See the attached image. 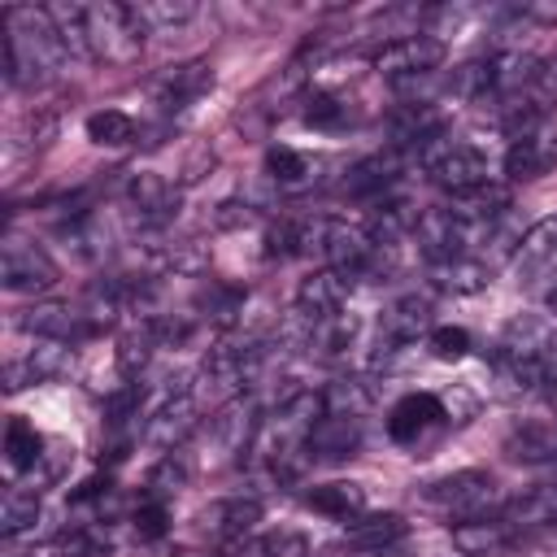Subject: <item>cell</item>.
Listing matches in <instances>:
<instances>
[{
	"instance_id": "6da1fadb",
	"label": "cell",
	"mask_w": 557,
	"mask_h": 557,
	"mask_svg": "<svg viewBox=\"0 0 557 557\" xmlns=\"http://www.w3.org/2000/svg\"><path fill=\"white\" fill-rule=\"evenodd\" d=\"M70 61V48L61 30L52 26L48 9L35 4H9L4 9V83L26 87L52 78Z\"/></svg>"
},
{
	"instance_id": "7a4b0ae2",
	"label": "cell",
	"mask_w": 557,
	"mask_h": 557,
	"mask_svg": "<svg viewBox=\"0 0 557 557\" xmlns=\"http://www.w3.org/2000/svg\"><path fill=\"white\" fill-rule=\"evenodd\" d=\"M144 35H148V26L135 4H117V0L83 4V48L91 61H104V65L139 61Z\"/></svg>"
},
{
	"instance_id": "3957f363",
	"label": "cell",
	"mask_w": 557,
	"mask_h": 557,
	"mask_svg": "<svg viewBox=\"0 0 557 557\" xmlns=\"http://www.w3.org/2000/svg\"><path fill=\"white\" fill-rule=\"evenodd\" d=\"M418 500L444 518H483L487 505L496 500V479L487 470H453V474H440L431 483L418 487Z\"/></svg>"
},
{
	"instance_id": "277c9868",
	"label": "cell",
	"mask_w": 557,
	"mask_h": 557,
	"mask_svg": "<svg viewBox=\"0 0 557 557\" xmlns=\"http://www.w3.org/2000/svg\"><path fill=\"white\" fill-rule=\"evenodd\" d=\"M440 61H444V39H435V35H400L374 52V70L387 83H396L400 91L431 78L440 70Z\"/></svg>"
},
{
	"instance_id": "5b68a950",
	"label": "cell",
	"mask_w": 557,
	"mask_h": 557,
	"mask_svg": "<svg viewBox=\"0 0 557 557\" xmlns=\"http://www.w3.org/2000/svg\"><path fill=\"white\" fill-rule=\"evenodd\" d=\"M422 165H426V174H431V183L435 187H444L453 200L457 196H470L474 187H483L487 183V157L474 148V144H435L426 157H422Z\"/></svg>"
},
{
	"instance_id": "8992f818",
	"label": "cell",
	"mask_w": 557,
	"mask_h": 557,
	"mask_svg": "<svg viewBox=\"0 0 557 557\" xmlns=\"http://www.w3.org/2000/svg\"><path fill=\"white\" fill-rule=\"evenodd\" d=\"M500 348L513 357H527L544 374V387L557 392V322L535 318V313H518V318H509Z\"/></svg>"
},
{
	"instance_id": "52a82bcc",
	"label": "cell",
	"mask_w": 557,
	"mask_h": 557,
	"mask_svg": "<svg viewBox=\"0 0 557 557\" xmlns=\"http://www.w3.org/2000/svg\"><path fill=\"white\" fill-rule=\"evenodd\" d=\"M57 278H61L57 261L35 239L4 235V244H0V283L9 292H48V287H57Z\"/></svg>"
},
{
	"instance_id": "ba28073f",
	"label": "cell",
	"mask_w": 557,
	"mask_h": 557,
	"mask_svg": "<svg viewBox=\"0 0 557 557\" xmlns=\"http://www.w3.org/2000/svg\"><path fill=\"white\" fill-rule=\"evenodd\" d=\"M387 139H392V152H413V157H426L440 139H444V113L431 104V100H405L387 113L383 122Z\"/></svg>"
},
{
	"instance_id": "9c48e42d",
	"label": "cell",
	"mask_w": 557,
	"mask_h": 557,
	"mask_svg": "<svg viewBox=\"0 0 557 557\" xmlns=\"http://www.w3.org/2000/svg\"><path fill=\"white\" fill-rule=\"evenodd\" d=\"M444 422H448L444 400L431 396V392H413V396H405V400L392 405V413H387V435H392L396 444H405V448H422L426 435H435Z\"/></svg>"
},
{
	"instance_id": "30bf717a",
	"label": "cell",
	"mask_w": 557,
	"mask_h": 557,
	"mask_svg": "<svg viewBox=\"0 0 557 557\" xmlns=\"http://www.w3.org/2000/svg\"><path fill=\"white\" fill-rule=\"evenodd\" d=\"M213 87V65L209 61H183V65H170L161 70L152 83H148V96L161 113H183L187 104H196L205 91Z\"/></svg>"
},
{
	"instance_id": "8fae6325",
	"label": "cell",
	"mask_w": 557,
	"mask_h": 557,
	"mask_svg": "<svg viewBox=\"0 0 557 557\" xmlns=\"http://www.w3.org/2000/svg\"><path fill=\"white\" fill-rule=\"evenodd\" d=\"M191 431H196V396H191L187 387H170V392L152 405V413H148V422H144V440H148L152 448L174 453Z\"/></svg>"
},
{
	"instance_id": "7c38bea8",
	"label": "cell",
	"mask_w": 557,
	"mask_h": 557,
	"mask_svg": "<svg viewBox=\"0 0 557 557\" xmlns=\"http://www.w3.org/2000/svg\"><path fill=\"white\" fill-rule=\"evenodd\" d=\"M431 326V300L426 296H400V300H392L383 313H379V361L383 357H392V352H400V348H409L422 331Z\"/></svg>"
},
{
	"instance_id": "4fadbf2b",
	"label": "cell",
	"mask_w": 557,
	"mask_h": 557,
	"mask_svg": "<svg viewBox=\"0 0 557 557\" xmlns=\"http://www.w3.org/2000/svg\"><path fill=\"white\" fill-rule=\"evenodd\" d=\"M126 205L139 218V226H165L178 213V187L152 170H135L126 183Z\"/></svg>"
},
{
	"instance_id": "5bb4252c",
	"label": "cell",
	"mask_w": 557,
	"mask_h": 557,
	"mask_svg": "<svg viewBox=\"0 0 557 557\" xmlns=\"http://www.w3.org/2000/svg\"><path fill=\"white\" fill-rule=\"evenodd\" d=\"M348 274H339V270H318V274H309V278H300V287H296V313L313 326V322H326V318H335V313H344V305H348Z\"/></svg>"
},
{
	"instance_id": "9a60e30c",
	"label": "cell",
	"mask_w": 557,
	"mask_h": 557,
	"mask_svg": "<svg viewBox=\"0 0 557 557\" xmlns=\"http://www.w3.org/2000/svg\"><path fill=\"white\" fill-rule=\"evenodd\" d=\"M553 161H557V131L540 122L535 131H527V135H518V139L509 144V152H505V174H509L513 183H531V178L548 174Z\"/></svg>"
},
{
	"instance_id": "2e32d148",
	"label": "cell",
	"mask_w": 557,
	"mask_h": 557,
	"mask_svg": "<svg viewBox=\"0 0 557 557\" xmlns=\"http://www.w3.org/2000/svg\"><path fill=\"white\" fill-rule=\"evenodd\" d=\"M522 531H513L505 518H466L453 527V544L466 553V557H509L518 548Z\"/></svg>"
},
{
	"instance_id": "e0dca14e",
	"label": "cell",
	"mask_w": 557,
	"mask_h": 557,
	"mask_svg": "<svg viewBox=\"0 0 557 557\" xmlns=\"http://www.w3.org/2000/svg\"><path fill=\"white\" fill-rule=\"evenodd\" d=\"M557 270V218H540L513 248V274L518 283H540Z\"/></svg>"
},
{
	"instance_id": "ac0fdd59",
	"label": "cell",
	"mask_w": 557,
	"mask_h": 557,
	"mask_svg": "<svg viewBox=\"0 0 557 557\" xmlns=\"http://www.w3.org/2000/svg\"><path fill=\"white\" fill-rule=\"evenodd\" d=\"M17 326H22V331H30L35 339H57V344H74V339L91 335V326H87L83 309H78V305H57V300L22 309Z\"/></svg>"
},
{
	"instance_id": "d6986e66",
	"label": "cell",
	"mask_w": 557,
	"mask_h": 557,
	"mask_svg": "<svg viewBox=\"0 0 557 557\" xmlns=\"http://www.w3.org/2000/svg\"><path fill=\"white\" fill-rule=\"evenodd\" d=\"M357 448H361V418H352V413H322L305 444V453L313 461H344Z\"/></svg>"
},
{
	"instance_id": "ffe728a7",
	"label": "cell",
	"mask_w": 557,
	"mask_h": 557,
	"mask_svg": "<svg viewBox=\"0 0 557 557\" xmlns=\"http://www.w3.org/2000/svg\"><path fill=\"white\" fill-rule=\"evenodd\" d=\"M405 540V518L400 513H361L344 522V548L361 557H383Z\"/></svg>"
},
{
	"instance_id": "44dd1931",
	"label": "cell",
	"mask_w": 557,
	"mask_h": 557,
	"mask_svg": "<svg viewBox=\"0 0 557 557\" xmlns=\"http://www.w3.org/2000/svg\"><path fill=\"white\" fill-rule=\"evenodd\" d=\"M505 453L522 466H548L557 461V418H522L505 435Z\"/></svg>"
},
{
	"instance_id": "7402d4cb",
	"label": "cell",
	"mask_w": 557,
	"mask_h": 557,
	"mask_svg": "<svg viewBox=\"0 0 557 557\" xmlns=\"http://www.w3.org/2000/svg\"><path fill=\"white\" fill-rule=\"evenodd\" d=\"M65 366H70V348L57 344V339H39L26 357H17V361L4 366V387H9V392H22V387H30V383H44V379L61 374Z\"/></svg>"
},
{
	"instance_id": "603a6c76",
	"label": "cell",
	"mask_w": 557,
	"mask_h": 557,
	"mask_svg": "<svg viewBox=\"0 0 557 557\" xmlns=\"http://www.w3.org/2000/svg\"><path fill=\"white\" fill-rule=\"evenodd\" d=\"M252 522H261V500L257 496H222L200 513L205 535L213 540H244V531H252Z\"/></svg>"
},
{
	"instance_id": "cb8c5ba5",
	"label": "cell",
	"mask_w": 557,
	"mask_h": 557,
	"mask_svg": "<svg viewBox=\"0 0 557 557\" xmlns=\"http://www.w3.org/2000/svg\"><path fill=\"white\" fill-rule=\"evenodd\" d=\"M305 505L322 518H335V522H352L366 513V487L361 483H348V479H335V483H318L305 492Z\"/></svg>"
},
{
	"instance_id": "d4e9b609",
	"label": "cell",
	"mask_w": 557,
	"mask_h": 557,
	"mask_svg": "<svg viewBox=\"0 0 557 557\" xmlns=\"http://www.w3.org/2000/svg\"><path fill=\"white\" fill-rule=\"evenodd\" d=\"M396 170H400V152H374V157L357 161V165L344 174V191H348V196H383V191L392 187Z\"/></svg>"
},
{
	"instance_id": "484cf974",
	"label": "cell",
	"mask_w": 557,
	"mask_h": 557,
	"mask_svg": "<svg viewBox=\"0 0 557 557\" xmlns=\"http://www.w3.org/2000/svg\"><path fill=\"white\" fill-rule=\"evenodd\" d=\"M309 553H313L309 535H300L292 527H278V531H265V535L231 544V557H309Z\"/></svg>"
},
{
	"instance_id": "4316f807",
	"label": "cell",
	"mask_w": 557,
	"mask_h": 557,
	"mask_svg": "<svg viewBox=\"0 0 557 557\" xmlns=\"http://www.w3.org/2000/svg\"><path fill=\"white\" fill-rule=\"evenodd\" d=\"M44 453H48V440L26 422V418H9V426H4V461H9V470H35V466H44Z\"/></svg>"
},
{
	"instance_id": "83f0119b",
	"label": "cell",
	"mask_w": 557,
	"mask_h": 557,
	"mask_svg": "<svg viewBox=\"0 0 557 557\" xmlns=\"http://www.w3.org/2000/svg\"><path fill=\"white\" fill-rule=\"evenodd\" d=\"M257 435V422H252V409L248 405H226L213 422H209V440H213V448L218 453H244L248 448V440Z\"/></svg>"
},
{
	"instance_id": "f1b7e54d",
	"label": "cell",
	"mask_w": 557,
	"mask_h": 557,
	"mask_svg": "<svg viewBox=\"0 0 557 557\" xmlns=\"http://www.w3.org/2000/svg\"><path fill=\"white\" fill-rule=\"evenodd\" d=\"M492 91H496V65H492V57L461 61L448 74V96H457V100H487Z\"/></svg>"
},
{
	"instance_id": "f546056e",
	"label": "cell",
	"mask_w": 557,
	"mask_h": 557,
	"mask_svg": "<svg viewBox=\"0 0 557 557\" xmlns=\"http://www.w3.org/2000/svg\"><path fill=\"white\" fill-rule=\"evenodd\" d=\"M265 170H270V178L278 183V187H292V191H300V187H309L318 174V165L305 157V152H296V148H287V144H274L270 152H265Z\"/></svg>"
},
{
	"instance_id": "4dcf8cb0",
	"label": "cell",
	"mask_w": 557,
	"mask_h": 557,
	"mask_svg": "<svg viewBox=\"0 0 557 557\" xmlns=\"http://www.w3.org/2000/svg\"><path fill=\"white\" fill-rule=\"evenodd\" d=\"M39 518V492L35 487H9L4 500H0V535L4 540H17L22 531H30Z\"/></svg>"
},
{
	"instance_id": "1f68e13d",
	"label": "cell",
	"mask_w": 557,
	"mask_h": 557,
	"mask_svg": "<svg viewBox=\"0 0 557 557\" xmlns=\"http://www.w3.org/2000/svg\"><path fill=\"white\" fill-rule=\"evenodd\" d=\"M431 274H435V287L457 292V296H470V292H483V287H487V270H483V261H474V257L435 261Z\"/></svg>"
},
{
	"instance_id": "d6a6232c",
	"label": "cell",
	"mask_w": 557,
	"mask_h": 557,
	"mask_svg": "<svg viewBox=\"0 0 557 557\" xmlns=\"http://www.w3.org/2000/svg\"><path fill=\"white\" fill-rule=\"evenodd\" d=\"M357 331H361V322H357L352 313H335V318H326V322H313L309 335H305V344L318 348L322 357H339L344 348H352Z\"/></svg>"
},
{
	"instance_id": "836d02e7",
	"label": "cell",
	"mask_w": 557,
	"mask_h": 557,
	"mask_svg": "<svg viewBox=\"0 0 557 557\" xmlns=\"http://www.w3.org/2000/svg\"><path fill=\"white\" fill-rule=\"evenodd\" d=\"M135 135H139V126H135V117L122 113V109H96V113L87 117V139L100 144V148H126Z\"/></svg>"
},
{
	"instance_id": "e575fe53",
	"label": "cell",
	"mask_w": 557,
	"mask_h": 557,
	"mask_svg": "<svg viewBox=\"0 0 557 557\" xmlns=\"http://www.w3.org/2000/svg\"><path fill=\"white\" fill-rule=\"evenodd\" d=\"M152 348H161V344H157V331H152V322H144V326L126 331V335L117 339V370H122L126 379H135V374L148 366Z\"/></svg>"
},
{
	"instance_id": "d590c367",
	"label": "cell",
	"mask_w": 557,
	"mask_h": 557,
	"mask_svg": "<svg viewBox=\"0 0 557 557\" xmlns=\"http://www.w3.org/2000/svg\"><path fill=\"white\" fill-rule=\"evenodd\" d=\"M139 9V17H144V26L148 30H174V26H187L200 9L191 4V0H148V4H135Z\"/></svg>"
},
{
	"instance_id": "8d00e7d4",
	"label": "cell",
	"mask_w": 557,
	"mask_h": 557,
	"mask_svg": "<svg viewBox=\"0 0 557 557\" xmlns=\"http://www.w3.org/2000/svg\"><path fill=\"white\" fill-rule=\"evenodd\" d=\"M322 400H326V413H352V418H361L374 396H370V387L361 379H339V383H331L322 392Z\"/></svg>"
},
{
	"instance_id": "74e56055",
	"label": "cell",
	"mask_w": 557,
	"mask_h": 557,
	"mask_svg": "<svg viewBox=\"0 0 557 557\" xmlns=\"http://www.w3.org/2000/svg\"><path fill=\"white\" fill-rule=\"evenodd\" d=\"M200 309L209 313V318H218V322H231L239 309H244V296L235 292V287H226V283H205L200 287Z\"/></svg>"
},
{
	"instance_id": "f35d334b",
	"label": "cell",
	"mask_w": 557,
	"mask_h": 557,
	"mask_svg": "<svg viewBox=\"0 0 557 557\" xmlns=\"http://www.w3.org/2000/svg\"><path fill=\"white\" fill-rule=\"evenodd\" d=\"M305 126H313V131H339L344 126V104L331 91H313L305 100Z\"/></svg>"
},
{
	"instance_id": "ab89813d",
	"label": "cell",
	"mask_w": 557,
	"mask_h": 557,
	"mask_svg": "<svg viewBox=\"0 0 557 557\" xmlns=\"http://www.w3.org/2000/svg\"><path fill=\"white\" fill-rule=\"evenodd\" d=\"M187 479H191L187 457H183V453H170V457L148 474V487H152V496H161V500H165V496H170V492H178Z\"/></svg>"
},
{
	"instance_id": "60d3db41",
	"label": "cell",
	"mask_w": 557,
	"mask_h": 557,
	"mask_svg": "<svg viewBox=\"0 0 557 557\" xmlns=\"http://www.w3.org/2000/svg\"><path fill=\"white\" fill-rule=\"evenodd\" d=\"M426 348H431L435 361H461L470 352V335L461 326H435L431 339H426Z\"/></svg>"
},
{
	"instance_id": "b9f144b4",
	"label": "cell",
	"mask_w": 557,
	"mask_h": 557,
	"mask_svg": "<svg viewBox=\"0 0 557 557\" xmlns=\"http://www.w3.org/2000/svg\"><path fill=\"white\" fill-rule=\"evenodd\" d=\"M165 522H170L165 500L148 492V496L135 505V531H139V540H161V535H165Z\"/></svg>"
},
{
	"instance_id": "7bdbcfd3",
	"label": "cell",
	"mask_w": 557,
	"mask_h": 557,
	"mask_svg": "<svg viewBox=\"0 0 557 557\" xmlns=\"http://www.w3.org/2000/svg\"><path fill=\"white\" fill-rule=\"evenodd\" d=\"M548 305H553V309H557V283H553V292H548Z\"/></svg>"
}]
</instances>
